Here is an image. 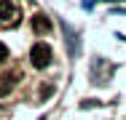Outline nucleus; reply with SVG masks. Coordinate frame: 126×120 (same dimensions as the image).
<instances>
[{
  "instance_id": "2",
  "label": "nucleus",
  "mask_w": 126,
  "mask_h": 120,
  "mask_svg": "<svg viewBox=\"0 0 126 120\" xmlns=\"http://www.w3.org/2000/svg\"><path fill=\"white\" fill-rule=\"evenodd\" d=\"M16 22V11L8 0H0V24H11Z\"/></svg>"
},
{
  "instance_id": "3",
  "label": "nucleus",
  "mask_w": 126,
  "mask_h": 120,
  "mask_svg": "<svg viewBox=\"0 0 126 120\" xmlns=\"http://www.w3.org/2000/svg\"><path fill=\"white\" fill-rule=\"evenodd\" d=\"M32 29H35L38 35H46V32L51 29V22L43 16V13H35V16H32Z\"/></svg>"
},
{
  "instance_id": "5",
  "label": "nucleus",
  "mask_w": 126,
  "mask_h": 120,
  "mask_svg": "<svg viewBox=\"0 0 126 120\" xmlns=\"http://www.w3.org/2000/svg\"><path fill=\"white\" fill-rule=\"evenodd\" d=\"M5 59H8V48L0 43V61H5Z\"/></svg>"
},
{
  "instance_id": "4",
  "label": "nucleus",
  "mask_w": 126,
  "mask_h": 120,
  "mask_svg": "<svg viewBox=\"0 0 126 120\" xmlns=\"http://www.w3.org/2000/svg\"><path fill=\"white\" fill-rule=\"evenodd\" d=\"M14 83H16V75H5V77H0V96H5L11 88H14Z\"/></svg>"
},
{
  "instance_id": "1",
  "label": "nucleus",
  "mask_w": 126,
  "mask_h": 120,
  "mask_svg": "<svg viewBox=\"0 0 126 120\" xmlns=\"http://www.w3.org/2000/svg\"><path fill=\"white\" fill-rule=\"evenodd\" d=\"M30 61H32V67H38V70L48 67L51 64V48L46 46V43H35L32 51H30Z\"/></svg>"
}]
</instances>
